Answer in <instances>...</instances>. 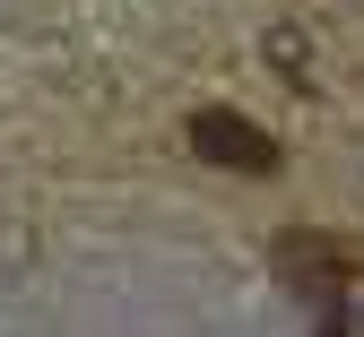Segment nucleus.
Here are the masks:
<instances>
[{"mask_svg": "<svg viewBox=\"0 0 364 337\" xmlns=\"http://www.w3.org/2000/svg\"><path fill=\"white\" fill-rule=\"evenodd\" d=\"M278 277L304 285V294H338V285L355 277V251L347 243H312V233H287L278 243Z\"/></svg>", "mask_w": 364, "mask_h": 337, "instance_id": "f03ea898", "label": "nucleus"}, {"mask_svg": "<svg viewBox=\"0 0 364 337\" xmlns=\"http://www.w3.org/2000/svg\"><path fill=\"white\" fill-rule=\"evenodd\" d=\"M191 156H208L217 173H278V138L243 113H225V104H200L191 113Z\"/></svg>", "mask_w": 364, "mask_h": 337, "instance_id": "f257e3e1", "label": "nucleus"}]
</instances>
